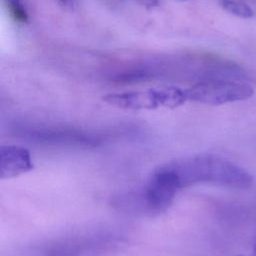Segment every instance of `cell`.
<instances>
[{"label":"cell","mask_w":256,"mask_h":256,"mask_svg":"<svg viewBox=\"0 0 256 256\" xmlns=\"http://www.w3.org/2000/svg\"><path fill=\"white\" fill-rule=\"evenodd\" d=\"M166 165L176 173L182 188L196 183H212L244 189L253 184V177L245 169L217 155L199 154Z\"/></svg>","instance_id":"obj_1"},{"label":"cell","mask_w":256,"mask_h":256,"mask_svg":"<svg viewBox=\"0 0 256 256\" xmlns=\"http://www.w3.org/2000/svg\"><path fill=\"white\" fill-rule=\"evenodd\" d=\"M188 101L208 105H221L249 99L253 88L240 82L226 80H205L185 89Z\"/></svg>","instance_id":"obj_2"},{"label":"cell","mask_w":256,"mask_h":256,"mask_svg":"<svg viewBox=\"0 0 256 256\" xmlns=\"http://www.w3.org/2000/svg\"><path fill=\"white\" fill-rule=\"evenodd\" d=\"M182 189L176 173L167 165L159 167L151 175L143 193V200L150 211L166 210Z\"/></svg>","instance_id":"obj_3"},{"label":"cell","mask_w":256,"mask_h":256,"mask_svg":"<svg viewBox=\"0 0 256 256\" xmlns=\"http://www.w3.org/2000/svg\"><path fill=\"white\" fill-rule=\"evenodd\" d=\"M102 99L109 105L129 110H150L166 107L165 87L151 88L145 91L110 93L103 96Z\"/></svg>","instance_id":"obj_4"},{"label":"cell","mask_w":256,"mask_h":256,"mask_svg":"<svg viewBox=\"0 0 256 256\" xmlns=\"http://www.w3.org/2000/svg\"><path fill=\"white\" fill-rule=\"evenodd\" d=\"M33 169L31 155L27 149L17 145L0 148V177L12 178Z\"/></svg>","instance_id":"obj_5"},{"label":"cell","mask_w":256,"mask_h":256,"mask_svg":"<svg viewBox=\"0 0 256 256\" xmlns=\"http://www.w3.org/2000/svg\"><path fill=\"white\" fill-rule=\"evenodd\" d=\"M220 4L225 11L237 17L251 18L254 15V12L251 9V7L244 2L234 0H222Z\"/></svg>","instance_id":"obj_6"},{"label":"cell","mask_w":256,"mask_h":256,"mask_svg":"<svg viewBox=\"0 0 256 256\" xmlns=\"http://www.w3.org/2000/svg\"><path fill=\"white\" fill-rule=\"evenodd\" d=\"M10 17L18 24L28 23V14L19 0H3Z\"/></svg>","instance_id":"obj_7"},{"label":"cell","mask_w":256,"mask_h":256,"mask_svg":"<svg viewBox=\"0 0 256 256\" xmlns=\"http://www.w3.org/2000/svg\"><path fill=\"white\" fill-rule=\"evenodd\" d=\"M56 1L61 8L69 11L74 9L75 3H76V0H56Z\"/></svg>","instance_id":"obj_8"},{"label":"cell","mask_w":256,"mask_h":256,"mask_svg":"<svg viewBox=\"0 0 256 256\" xmlns=\"http://www.w3.org/2000/svg\"><path fill=\"white\" fill-rule=\"evenodd\" d=\"M141 6L146 7V8H154L159 5L158 0H136Z\"/></svg>","instance_id":"obj_9"},{"label":"cell","mask_w":256,"mask_h":256,"mask_svg":"<svg viewBox=\"0 0 256 256\" xmlns=\"http://www.w3.org/2000/svg\"><path fill=\"white\" fill-rule=\"evenodd\" d=\"M252 256H256V247H255V249H254V253H253Z\"/></svg>","instance_id":"obj_10"}]
</instances>
